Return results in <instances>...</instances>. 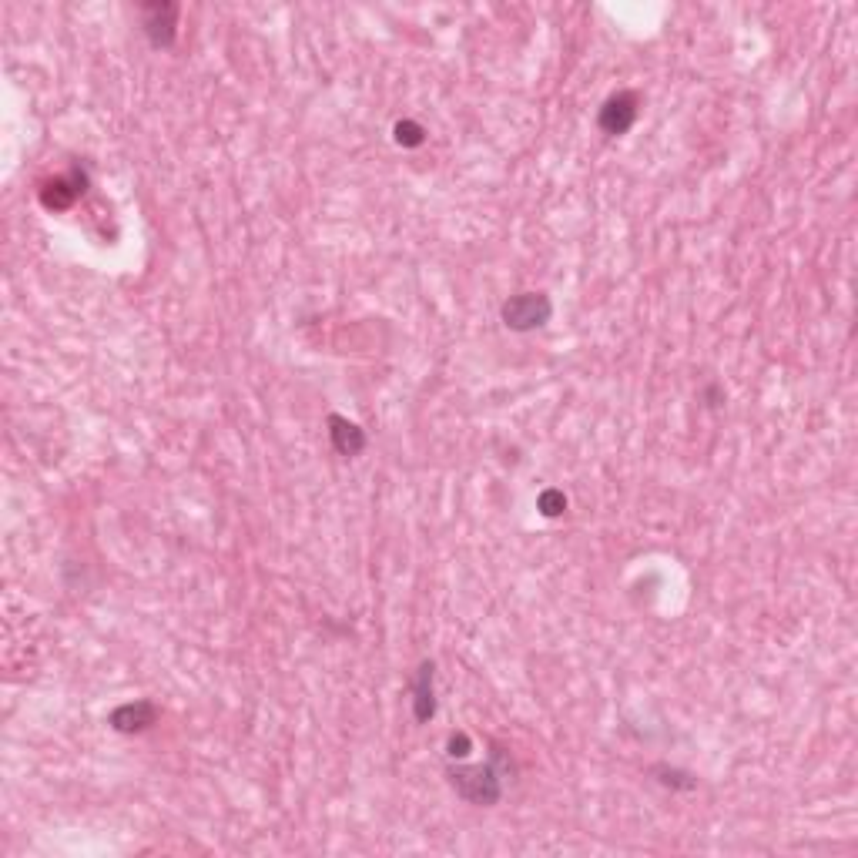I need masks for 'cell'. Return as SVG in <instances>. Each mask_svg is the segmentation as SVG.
I'll return each mask as SVG.
<instances>
[{
  "instance_id": "1",
  "label": "cell",
  "mask_w": 858,
  "mask_h": 858,
  "mask_svg": "<svg viewBox=\"0 0 858 858\" xmlns=\"http://www.w3.org/2000/svg\"><path fill=\"white\" fill-rule=\"evenodd\" d=\"M500 765H503V751H493L490 765H476V768H453L450 771V785L463 802L470 805H497L503 795V778H500Z\"/></svg>"
},
{
  "instance_id": "2",
  "label": "cell",
  "mask_w": 858,
  "mask_h": 858,
  "mask_svg": "<svg viewBox=\"0 0 858 858\" xmlns=\"http://www.w3.org/2000/svg\"><path fill=\"white\" fill-rule=\"evenodd\" d=\"M550 316H554V305L543 292H520L503 302V322L513 332H533L547 326Z\"/></svg>"
},
{
  "instance_id": "3",
  "label": "cell",
  "mask_w": 858,
  "mask_h": 858,
  "mask_svg": "<svg viewBox=\"0 0 858 858\" xmlns=\"http://www.w3.org/2000/svg\"><path fill=\"white\" fill-rule=\"evenodd\" d=\"M637 111H641V101H637L634 91H617L614 98L604 101V108L597 114V125L604 135L617 138V135H627L637 121Z\"/></svg>"
},
{
  "instance_id": "4",
  "label": "cell",
  "mask_w": 858,
  "mask_h": 858,
  "mask_svg": "<svg viewBox=\"0 0 858 858\" xmlns=\"http://www.w3.org/2000/svg\"><path fill=\"white\" fill-rule=\"evenodd\" d=\"M145 14V34L155 47L175 44V27H178V4H148L141 7Z\"/></svg>"
},
{
  "instance_id": "5",
  "label": "cell",
  "mask_w": 858,
  "mask_h": 858,
  "mask_svg": "<svg viewBox=\"0 0 858 858\" xmlns=\"http://www.w3.org/2000/svg\"><path fill=\"white\" fill-rule=\"evenodd\" d=\"M158 721V708L151 701H131L111 711V728L121 734H141Z\"/></svg>"
},
{
  "instance_id": "6",
  "label": "cell",
  "mask_w": 858,
  "mask_h": 858,
  "mask_svg": "<svg viewBox=\"0 0 858 858\" xmlns=\"http://www.w3.org/2000/svg\"><path fill=\"white\" fill-rule=\"evenodd\" d=\"M436 714V664L423 661L413 681V718L426 724Z\"/></svg>"
},
{
  "instance_id": "7",
  "label": "cell",
  "mask_w": 858,
  "mask_h": 858,
  "mask_svg": "<svg viewBox=\"0 0 858 858\" xmlns=\"http://www.w3.org/2000/svg\"><path fill=\"white\" fill-rule=\"evenodd\" d=\"M329 436L339 456H359L366 450V433L359 423H349L346 416H329Z\"/></svg>"
},
{
  "instance_id": "8",
  "label": "cell",
  "mask_w": 858,
  "mask_h": 858,
  "mask_svg": "<svg viewBox=\"0 0 858 858\" xmlns=\"http://www.w3.org/2000/svg\"><path fill=\"white\" fill-rule=\"evenodd\" d=\"M81 195H84V175L81 171H74V175H68V178L51 181V185L41 192V202L47 208H57V212H61V208H71Z\"/></svg>"
},
{
  "instance_id": "9",
  "label": "cell",
  "mask_w": 858,
  "mask_h": 858,
  "mask_svg": "<svg viewBox=\"0 0 858 858\" xmlns=\"http://www.w3.org/2000/svg\"><path fill=\"white\" fill-rule=\"evenodd\" d=\"M426 141V131L416 125V121H399L396 125V145L403 148H419Z\"/></svg>"
},
{
  "instance_id": "10",
  "label": "cell",
  "mask_w": 858,
  "mask_h": 858,
  "mask_svg": "<svg viewBox=\"0 0 858 858\" xmlns=\"http://www.w3.org/2000/svg\"><path fill=\"white\" fill-rule=\"evenodd\" d=\"M537 507H540L543 517H560V513L567 510V497L560 490H543L540 500H537Z\"/></svg>"
},
{
  "instance_id": "11",
  "label": "cell",
  "mask_w": 858,
  "mask_h": 858,
  "mask_svg": "<svg viewBox=\"0 0 858 858\" xmlns=\"http://www.w3.org/2000/svg\"><path fill=\"white\" fill-rule=\"evenodd\" d=\"M466 755H470V738L460 731L450 738V758H466Z\"/></svg>"
}]
</instances>
